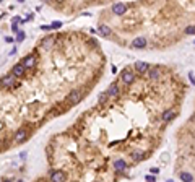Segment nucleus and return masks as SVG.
<instances>
[{"label":"nucleus","instance_id":"6e6552de","mask_svg":"<svg viewBox=\"0 0 195 182\" xmlns=\"http://www.w3.org/2000/svg\"><path fill=\"white\" fill-rule=\"evenodd\" d=\"M112 11H114L115 15H124L125 11H127V5H124V3H114L112 5Z\"/></svg>","mask_w":195,"mask_h":182},{"label":"nucleus","instance_id":"1a4fd4ad","mask_svg":"<svg viewBox=\"0 0 195 182\" xmlns=\"http://www.w3.org/2000/svg\"><path fill=\"white\" fill-rule=\"evenodd\" d=\"M148 68H150V64H146V62H137L135 64V70L138 73H146Z\"/></svg>","mask_w":195,"mask_h":182},{"label":"nucleus","instance_id":"6ab92c4d","mask_svg":"<svg viewBox=\"0 0 195 182\" xmlns=\"http://www.w3.org/2000/svg\"><path fill=\"white\" fill-rule=\"evenodd\" d=\"M60 26H62V21H54L50 23V29H59Z\"/></svg>","mask_w":195,"mask_h":182},{"label":"nucleus","instance_id":"7ed1b4c3","mask_svg":"<svg viewBox=\"0 0 195 182\" xmlns=\"http://www.w3.org/2000/svg\"><path fill=\"white\" fill-rule=\"evenodd\" d=\"M122 81H124V85H132L135 81V73L130 70H125L122 73Z\"/></svg>","mask_w":195,"mask_h":182},{"label":"nucleus","instance_id":"9b49d317","mask_svg":"<svg viewBox=\"0 0 195 182\" xmlns=\"http://www.w3.org/2000/svg\"><path fill=\"white\" fill-rule=\"evenodd\" d=\"M25 70H26V67L23 65V64H18V65H15V67H13V70H11V73H13L15 76H23Z\"/></svg>","mask_w":195,"mask_h":182},{"label":"nucleus","instance_id":"a211bd4d","mask_svg":"<svg viewBox=\"0 0 195 182\" xmlns=\"http://www.w3.org/2000/svg\"><path fill=\"white\" fill-rule=\"evenodd\" d=\"M15 41H16V42H23V41H25V33H23V31H18Z\"/></svg>","mask_w":195,"mask_h":182},{"label":"nucleus","instance_id":"c756f323","mask_svg":"<svg viewBox=\"0 0 195 182\" xmlns=\"http://www.w3.org/2000/svg\"><path fill=\"white\" fill-rule=\"evenodd\" d=\"M42 2H49V0H42Z\"/></svg>","mask_w":195,"mask_h":182},{"label":"nucleus","instance_id":"cd10ccee","mask_svg":"<svg viewBox=\"0 0 195 182\" xmlns=\"http://www.w3.org/2000/svg\"><path fill=\"white\" fill-rule=\"evenodd\" d=\"M151 172H153V174H158V172H159V169H158V167H153V169H151Z\"/></svg>","mask_w":195,"mask_h":182},{"label":"nucleus","instance_id":"4be33fe9","mask_svg":"<svg viewBox=\"0 0 195 182\" xmlns=\"http://www.w3.org/2000/svg\"><path fill=\"white\" fill-rule=\"evenodd\" d=\"M42 46H44L46 49H50V47H52V39H49V41H44V42H42Z\"/></svg>","mask_w":195,"mask_h":182},{"label":"nucleus","instance_id":"f8f14e48","mask_svg":"<svg viewBox=\"0 0 195 182\" xmlns=\"http://www.w3.org/2000/svg\"><path fill=\"white\" fill-rule=\"evenodd\" d=\"M132 46H133L135 49H141V47H145L146 46V39L145 37H135L133 42H132Z\"/></svg>","mask_w":195,"mask_h":182},{"label":"nucleus","instance_id":"412c9836","mask_svg":"<svg viewBox=\"0 0 195 182\" xmlns=\"http://www.w3.org/2000/svg\"><path fill=\"white\" fill-rule=\"evenodd\" d=\"M185 34H195V26H187L185 28Z\"/></svg>","mask_w":195,"mask_h":182},{"label":"nucleus","instance_id":"c85d7f7f","mask_svg":"<svg viewBox=\"0 0 195 182\" xmlns=\"http://www.w3.org/2000/svg\"><path fill=\"white\" fill-rule=\"evenodd\" d=\"M18 2H20V3H23V2H25V0H18Z\"/></svg>","mask_w":195,"mask_h":182},{"label":"nucleus","instance_id":"2eb2a0df","mask_svg":"<svg viewBox=\"0 0 195 182\" xmlns=\"http://www.w3.org/2000/svg\"><path fill=\"white\" fill-rule=\"evenodd\" d=\"M98 29H99V33H101L103 36H106V37L112 34V31H111V28H109L107 25H99V28H98Z\"/></svg>","mask_w":195,"mask_h":182},{"label":"nucleus","instance_id":"a878e982","mask_svg":"<svg viewBox=\"0 0 195 182\" xmlns=\"http://www.w3.org/2000/svg\"><path fill=\"white\" fill-rule=\"evenodd\" d=\"M11 29L15 31V33H18V26H16V23H13V25H11Z\"/></svg>","mask_w":195,"mask_h":182},{"label":"nucleus","instance_id":"7c9ffc66","mask_svg":"<svg viewBox=\"0 0 195 182\" xmlns=\"http://www.w3.org/2000/svg\"><path fill=\"white\" fill-rule=\"evenodd\" d=\"M0 2H2V0H0Z\"/></svg>","mask_w":195,"mask_h":182},{"label":"nucleus","instance_id":"bb28decb","mask_svg":"<svg viewBox=\"0 0 195 182\" xmlns=\"http://www.w3.org/2000/svg\"><path fill=\"white\" fill-rule=\"evenodd\" d=\"M189 76H190V81H192V83H194V85H195V78H194V73H189Z\"/></svg>","mask_w":195,"mask_h":182},{"label":"nucleus","instance_id":"ddd939ff","mask_svg":"<svg viewBox=\"0 0 195 182\" xmlns=\"http://www.w3.org/2000/svg\"><path fill=\"white\" fill-rule=\"evenodd\" d=\"M174 117H176V111H174V109H169V111L163 112V122H169V120H172Z\"/></svg>","mask_w":195,"mask_h":182},{"label":"nucleus","instance_id":"423d86ee","mask_svg":"<svg viewBox=\"0 0 195 182\" xmlns=\"http://www.w3.org/2000/svg\"><path fill=\"white\" fill-rule=\"evenodd\" d=\"M65 179H67V176H65V172H62V171H54L50 174V181L52 182H64Z\"/></svg>","mask_w":195,"mask_h":182},{"label":"nucleus","instance_id":"f03ea898","mask_svg":"<svg viewBox=\"0 0 195 182\" xmlns=\"http://www.w3.org/2000/svg\"><path fill=\"white\" fill-rule=\"evenodd\" d=\"M15 78L16 76L11 73V75H5V76H2V80H0V86L2 88H10V86L15 85Z\"/></svg>","mask_w":195,"mask_h":182},{"label":"nucleus","instance_id":"4468645a","mask_svg":"<svg viewBox=\"0 0 195 182\" xmlns=\"http://www.w3.org/2000/svg\"><path fill=\"white\" fill-rule=\"evenodd\" d=\"M114 167H115V171H125V167H127V163L124 161V159H115L114 161Z\"/></svg>","mask_w":195,"mask_h":182},{"label":"nucleus","instance_id":"5701e85b","mask_svg":"<svg viewBox=\"0 0 195 182\" xmlns=\"http://www.w3.org/2000/svg\"><path fill=\"white\" fill-rule=\"evenodd\" d=\"M146 181H150V182H155V181H156V177H155V176H150V174H148V176H146Z\"/></svg>","mask_w":195,"mask_h":182},{"label":"nucleus","instance_id":"39448f33","mask_svg":"<svg viewBox=\"0 0 195 182\" xmlns=\"http://www.w3.org/2000/svg\"><path fill=\"white\" fill-rule=\"evenodd\" d=\"M161 75H163V72H161L159 67H150L148 68V76H150L151 80H158Z\"/></svg>","mask_w":195,"mask_h":182},{"label":"nucleus","instance_id":"20e7f679","mask_svg":"<svg viewBox=\"0 0 195 182\" xmlns=\"http://www.w3.org/2000/svg\"><path fill=\"white\" fill-rule=\"evenodd\" d=\"M26 136H28V130H26V128H20V130L15 133V136H13V142L21 143V142L26 140Z\"/></svg>","mask_w":195,"mask_h":182},{"label":"nucleus","instance_id":"393cba45","mask_svg":"<svg viewBox=\"0 0 195 182\" xmlns=\"http://www.w3.org/2000/svg\"><path fill=\"white\" fill-rule=\"evenodd\" d=\"M18 21H21V18H20V16H15V18L11 20V23H18Z\"/></svg>","mask_w":195,"mask_h":182},{"label":"nucleus","instance_id":"b1692460","mask_svg":"<svg viewBox=\"0 0 195 182\" xmlns=\"http://www.w3.org/2000/svg\"><path fill=\"white\" fill-rule=\"evenodd\" d=\"M41 29H42V31H47V29H50V25H44V26H41Z\"/></svg>","mask_w":195,"mask_h":182},{"label":"nucleus","instance_id":"f3484780","mask_svg":"<svg viewBox=\"0 0 195 182\" xmlns=\"http://www.w3.org/2000/svg\"><path fill=\"white\" fill-rule=\"evenodd\" d=\"M107 98H109V94H107V93H101L99 96H98V102H101V104H103V102H106V99H107Z\"/></svg>","mask_w":195,"mask_h":182},{"label":"nucleus","instance_id":"0eeeda50","mask_svg":"<svg viewBox=\"0 0 195 182\" xmlns=\"http://www.w3.org/2000/svg\"><path fill=\"white\" fill-rule=\"evenodd\" d=\"M21 64H23L26 68H33V67L36 65V57L33 56V54H29V56H26L25 59H23V62H21Z\"/></svg>","mask_w":195,"mask_h":182},{"label":"nucleus","instance_id":"9d476101","mask_svg":"<svg viewBox=\"0 0 195 182\" xmlns=\"http://www.w3.org/2000/svg\"><path fill=\"white\" fill-rule=\"evenodd\" d=\"M107 94H109V98H115L117 94H119V85L117 83H112V85L107 88V91H106Z\"/></svg>","mask_w":195,"mask_h":182},{"label":"nucleus","instance_id":"dca6fc26","mask_svg":"<svg viewBox=\"0 0 195 182\" xmlns=\"http://www.w3.org/2000/svg\"><path fill=\"white\" fill-rule=\"evenodd\" d=\"M180 179L185 182H190V181H194V176L189 174V172H180Z\"/></svg>","mask_w":195,"mask_h":182},{"label":"nucleus","instance_id":"aec40b11","mask_svg":"<svg viewBox=\"0 0 195 182\" xmlns=\"http://www.w3.org/2000/svg\"><path fill=\"white\" fill-rule=\"evenodd\" d=\"M132 158H133V161H140L143 156H141V153H140V151H135L133 155H132Z\"/></svg>","mask_w":195,"mask_h":182},{"label":"nucleus","instance_id":"f257e3e1","mask_svg":"<svg viewBox=\"0 0 195 182\" xmlns=\"http://www.w3.org/2000/svg\"><path fill=\"white\" fill-rule=\"evenodd\" d=\"M81 98H83V93H81L80 90H73L68 94V98H67V101H68V104H72V106H75V104H78V102L81 101Z\"/></svg>","mask_w":195,"mask_h":182}]
</instances>
